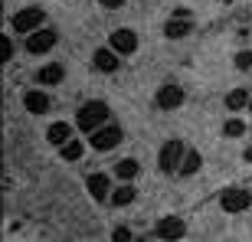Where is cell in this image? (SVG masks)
Segmentation results:
<instances>
[{
  "label": "cell",
  "instance_id": "4fadbf2b",
  "mask_svg": "<svg viewBox=\"0 0 252 242\" xmlns=\"http://www.w3.org/2000/svg\"><path fill=\"white\" fill-rule=\"evenodd\" d=\"M95 65L102 69V72H115L118 69V53L112 46L108 49H95Z\"/></svg>",
  "mask_w": 252,
  "mask_h": 242
},
{
  "label": "cell",
  "instance_id": "d6986e66",
  "mask_svg": "<svg viewBox=\"0 0 252 242\" xmlns=\"http://www.w3.org/2000/svg\"><path fill=\"white\" fill-rule=\"evenodd\" d=\"M112 203H115V206L134 203V186H122V190H115V193H112Z\"/></svg>",
  "mask_w": 252,
  "mask_h": 242
},
{
  "label": "cell",
  "instance_id": "9c48e42d",
  "mask_svg": "<svg viewBox=\"0 0 252 242\" xmlns=\"http://www.w3.org/2000/svg\"><path fill=\"white\" fill-rule=\"evenodd\" d=\"M154 233H158L160 239H180V236L187 233V226H184V219H177V216H167V219H160V223H158Z\"/></svg>",
  "mask_w": 252,
  "mask_h": 242
},
{
  "label": "cell",
  "instance_id": "4316f807",
  "mask_svg": "<svg viewBox=\"0 0 252 242\" xmlns=\"http://www.w3.org/2000/svg\"><path fill=\"white\" fill-rule=\"evenodd\" d=\"M249 108H252V98H249Z\"/></svg>",
  "mask_w": 252,
  "mask_h": 242
},
{
  "label": "cell",
  "instance_id": "ac0fdd59",
  "mask_svg": "<svg viewBox=\"0 0 252 242\" xmlns=\"http://www.w3.org/2000/svg\"><path fill=\"white\" fill-rule=\"evenodd\" d=\"M138 160H122V164H118V167H115V174H118V177H122V180H134V177H138Z\"/></svg>",
  "mask_w": 252,
  "mask_h": 242
},
{
  "label": "cell",
  "instance_id": "484cf974",
  "mask_svg": "<svg viewBox=\"0 0 252 242\" xmlns=\"http://www.w3.org/2000/svg\"><path fill=\"white\" fill-rule=\"evenodd\" d=\"M246 160H249V164H252V148H249V151H246Z\"/></svg>",
  "mask_w": 252,
  "mask_h": 242
},
{
  "label": "cell",
  "instance_id": "7c38bea8",
  "mask_svg": "<svg viewBox=\"0 0 252 242\" xmlns=\"http://www.w3.org/2000/svg\"><path fill=\"white\" fill-rule=\"evenodd\" d=\"M85 183H89V193H92L95 200H105V196L112 193V183H108V177H105V174H92Z\"/></svg>",
  "mask_w": 252,
  "mask_h": 242
},
{
  "label": "cell",
  "instance_id": "5bb4252c",
  "mask_svg": "<svg viewBox=\"0 0 252 242\" xmlns=\"http://www.w3.org/2000/svg\"><path fill=\"white\" fill-rule=\"evenodd\" d=\"M69 138H72V128H69L65 121H56V124L46 131V141H49V144H56V148H63Z\"/></svg>",
  "mask_w": 252,
  "mask_h": 242
},
{
  "label": "cell",
  "instance_id": "603a6c76",
  "mask_svg": "<svg viewBox=\"0 0 252 242\" xmlns=\"http://www.w3.org/2000/svg\"><path fill=\"white\" fill-rule=\"evenodd\" d=\"M112 239H115V242H128V239H131V229H128V226H118V229L112 233Z\"/></svg>",
  "mask_w": 252,
  "mask_h": 242
},
{
  "label": "cell",
  "instance_id": "2e32d148",
  "mask_svg": "<svg viewBox=\"0 0 252 242\" xmlns=\"http://www.w3.org/2000/svg\"><path fill=\"white\" fill-rule=\"evenodd\" d=\"M246 105H249V95H246L243 89H233V92L226 95V108H229V112H239Z\"/></svg>",
  "mask_w": 252,
  "mask_h": 242
},
{
  "label": "cell",
  "instance_id": "8fae6325",
  "mask_svg": "<svg viewBox=\"0 0 252 242\" xmlns=\"http://www.w3.org/2000/svg\"><path fill=\"white\" fill-rule=\"evenodd\" d=\"M23 105H27V112H33V115H46L49 112V95L46 92H27L23 95Z\"/></svg>",
  "mask_w": 252,
  "mask_h": 242
},
{
  "label": "cell",
  "instance_id": "9a60e30c",
  "mask_svg": "<svg viewBox=\"0 0 252 242\" xmlns=\"http://www.w3.org/2000/svg\"><path fill=\"white\" fill-rule=\"evenodd\" d=\"M36 79H39L43 85H59V82L65 79V69H63V65H56V62H53V65H43Z\"/></svg>",
  "mask_w": 252,
  "mask_h": 242
},
{
  "label": "cell",
  "instance_id": "7a4b0ae2",
  "mask_svg": "<svg viewBox=\"0 0 252 242\" xmlns=\"http://www.w3.org/2000/svg\"><path fill=\"white\" fill-rule=\"evenodd\" d=\"M56 30H33V33H27V53H33V56H43V53H49V49L56 46Z\"/></svg>",
  "mask_w": 252,
  "mask_h": 242
},
{
  "label": "cell",
  "instance_id": "e0dca14e",
  "mask_svg": "<svg viewBox=\"0 0 252 242\" xmlns=\"http://www.w3.org/2000/svg\"><path fill=\"white\" fill-rule=\"evenodd\" d=\"M196 170H200V154H196V151H187L184 160H180V174L190 177V174H196Z\"/></svg>",
  "mask_w": 252,
  "mask_h": 242
},
{
  "label": "cell",
  "instance_id": "cb8c5ba5",
  "mask_svg": "<svg viewBox=\"0 0 252 242\" xmlns=\"http://www.w3.org/2000/svg\"><path fill=\"white\" fill-rule=\"evenodd\" d=\"M0 56H3V59H10V56H13V43H10L7 36L0 39Z\"/></svg>",
  "mask_w": 252,
  "mask_h": 242
},
{
  "label": "cell",
  "instance_id": "ba28073f",
  "mask_svg": "<svg viewBox=\"0 0 252 242\" xmlns=\"http://www.w3.org/2000/svg\"><path fill=\"white\" fill-rule=\"evenodd\" d=\"M154 102H158V108L170 112V108H177V105H184V89H180V85H164V89H158V95H154Z\"/></svg>",
  "mask_w": 252,
  "mask_h": 242
},
{
  "label": "cell",
  "instance_id": "30bf717a",
  "mask_svg": "<svg viewBox=\"0 0 252 242\" xmlns=\"http://www.w3.org/2000/svg\"><path fill=\"white\" fill-rule=\"evenodd\" d=\"M190 30H193V23H190V17H174V20H167V27H164V33H167V39H184V36H190Z\"/></svg>",
  "mask_w": 252,
  "mask_h": 242
},
{
  "label": "cell",
  "instance_id": "277c9868",
  "mask_svg": "<svg viewBox=\"0 0 252 242\" xmlns=\"http://www.w3.org/2000/svg\"><path fill=\"white\" fill-rule=\"evenodd\" d=\"M43 20H46V13H43V10H36V7H30V10H20L17 17H13V30L27 36V33H33V30H39V23H43Z\"/></svg>",
  "mask_w": 252,
  "mask_h": 242
},
{
  "label": "cell",
  "instance_id": "8992f818",
  "mask_svg": "<svg viewBox=\"0 0 252 242\" xmlns=\"http://www.w3.org/2000/svg\"><path fill=\"white\" fill-rule=\"evenodd\" d=\"M184 144H177V141H167L164 148H160V170H167V174H174V170H180V160H184Z\"/></svg>",
  "mask_w": 252,
  "mask_h": 242
},
{
  "label": "cell",
  "instance_id": "ffe728a7",
  "mask_svg": "<svg viewBox=\"0 0 252 242\" xmlns=\"http://www.w3.org/2000/svg\"><path fill=\"white\" fill-rule=\"evenodd\" d=\"M82 141H65V144H63V157L65 160H79V157H82Z\"/></svg>",
  "mask_w": 252,
  "mask_h": 242
},
{
  "label": "cell",
  "instance_id": "7402d4cb",
  "mask_svg": "<svg viewBox=\"0 0 252 242\" xmlns=\"http://www.w3.org/2000/svg\"><path fill=\"white\" fill-rule=\"evenodd\" d=\"M236 69H252V53L249 49H243V53L236 56Z\"/></svg>",
  "mask_w": 252,
  "mask_h": 242
},
{
  "label": "cell",
  "instance_id": "6da1fadb",
  "mask_svg": "<svg viewBox=\"0 0 252 242\" xmlns=\"http://www.w3.org/2000/svg\"><path fill=\"white\" fill-rule=\"evenodd\" d=\"M108 121V105L105 102H85L79 108V131H95Z\"/></svg>",
  "mask_w": 252,
  "mask_h": 242
},
{
  "label": "cell",
  "instance_id": "52a82bcc",
  "mask_svg": "<svg viewBox=\"0 0 252 242\" xmlns=\"http://www.w3.org/2000/svg\"><path fill=\"white\" fill-rule=\"evenodd\" d=\"M220 206H223L226 213H243V210L252 206V196L246 193V190H226V193L220 196Z\"/></svg>",
  "mask_w": 252,
  "mask_h": 242
},
{
  "label": "cell",
  "instance_id": "44dd1931",
  "mask_svg": "<svg viewBox=\"0 0 252 242\" xmlns=\"http://www.w3.org/2000/svg\"><path fill=\"white\" fill-rule=\"evenodd\" d=\"M243 131H246V124H243L239 118H229V121L223 124V134H226V138H239Z\"/></svg>",
  "mask_w": 252,
  "mask_h": 242
},
{
  "label": "cell",
  "instance_id": "5b68a950",
  "mask_svg": "<svg viewBox=\"0 0 252 242\" xmlns=\"http://www.w3.org/2000/svg\"><path fill=\"white\" fill-rule=\"evenodd\" d=\"M108 46H112L118 56H131V53L138 49V33H134V30H115L112 39H108Z\"/></svg>",
  "mask_w": 252,
  "mask_h": 242
},
{
  "label": "cell",
  "instance_id": "d4e9b609",
  "mask_svg": "<svg viewBox=\"0 0 252 242\" xmlns=\"http://www.w3.org/2000/svg\"><path fill=\"white\" fill-rule=\"evenodd\" d=\"M105 10H118V7H125V0H98Z\"/></svg>",
  "mask_w": 252,
  "mask_h": 242
},
{
  "label": "cell",
  "instance_id": "3957f363",
  "mask_svg": "<svg viewBox=\"0 0 252 242\" xmlns=\"http://www.w3.org/2000/svg\"><path fill=\"white\" fill-rule=\"evenodd\" d=\"M115 144H122V128L118 124H102L92 131V148L95 151H112Z\"/></svg>",
  "mask_w": 252,
  "mask_h": 242
}]
</instances>
